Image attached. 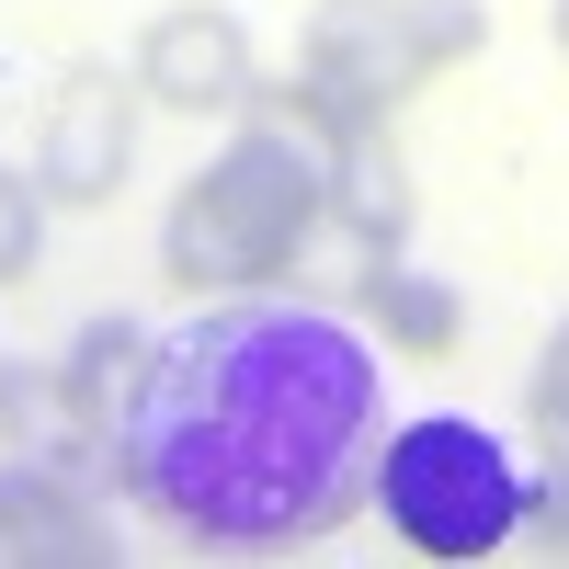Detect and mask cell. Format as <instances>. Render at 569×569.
Returning a JSON list of instances; mask_svg holds the SVG:
<instances>
[{
  "label": "cell",
  "mask_w": 569,
  "mask_h": 569,
  "mask_svg": "<svg viewBox=\"0 0 569 569\" xmlns=\"http://www.w3.org/2000/svg\"><path fill=\"white\" fill-rule=\"evenodd\" d=\"M388 376L319 297H240L137 342L114 490L194 558H297L376 490Z\"/></svg>",
  "instance_id": "obj_1"
},
{
  "label": "cell",
  "mask_w": 569,
  "mask_h": 569,
  "mask_svg": "<svg viewBox=\"0 0 569 569\" xmlns=\"http://www.w3.org/2000/svg\"><path fill=\"white\" fill-rule=\"evenodd\" d=\"M330 149H342V137H319V126L297 114V91L262 103V114L171 194V217H160V273L182 284V297H240V284L297 273L308 228H319V206H330Z\"/></svg>",
  "instance_id": "obj_2"
},
{
  "label": "cell",
  "mask_w": 569,
  "mask_h": 569,
  "mask_svg": "<svg viewBox=\"0 0 569 569\" xmlns=\"http://www.w3.org/2000/svg\"><path fill=\"white\" fill-rule=\"evenodd\" d=\"M490 46L479 0H319L297 34V114L319 137H388L410 91Z\"/></svg>",
  "instance_id": "obj_3"
},
{
  "label": "cell",
  "mask_w": 569,
  "mask_h": 569,
  "mask_svg": "<svg viewBox=\"0 0 569 569\" xmlns=\"http://www.w3.org/2000/svg\"><path fill=\"white\" fill-rule=\"evenodd\" d=\"M376 512L410 558H445V569L501 558L525 536V456L467 410H421L376 445Z\"/></svg>",
  "instance_id": "obj_4"
},
{
  "label": "cell",
  "mask_w": 569,
  "mask_h": 569,
  "mask_svg": "<svg viewBox=\"0 0 569 569\" xmlns=\"http://www.w3.org/2000/svg\"><path fill=\"white\" fill-rule=\"evenodd\" d=\"M137 103H149L137 69H69L58 103H46V137H34V194L69 217H103L137 160Z\"/></svg>",
  "instance_id": "obj_5"
},
{
  "label": "cell",
  "mask_w": 569,
  "mask_h": 569,
  "mask_svg": "<svg viewBox=\"0 0 569 569\" xmlns=\"http://www.w3.org/2000/svg\"><path fill=\"white\" fill-rule=\"evenodd\" d=\"M137 91H149L160 114H251V34L217 12V0H182L137 34Z\"/></svg>",
  "instance_id": "obj_6"
},
{
  "label": "cell",
  "mask_w": 569,
  "mask_h": 569,
  "mask_svg": "<svg viewBox=\"0 0 569 569\" xmlns=\"http://www.w3.org/2000/svg\"><path fill=\"white\" fill-rule=\"evenodd\" d=\"M0 445L23 467H114V399L80 365H12L0 376Z\"/></svg>",
  "instance_id": "obj_7"
},
{
  "label": "cell",
  "mask_w": 569,
  "mask_h": 569,
  "mask_svg": "<svg viewBox=\"0 0 569 569\" xmlns=\"http://www.w3.org/2000/svg\"><path fill=\"white\" fill-rule=\"evenodd\" d=\"M0 569H114V536L58 467H0Z\"/></svg>",
  "instance_id": "obj_8"
},
{
  "label": "cell",
  "mask_w": 569,
  "mask_h": 569,
  "mask_svg": "<svg viewBox=\"0 0 569 569\" xmlns=\"http://www.w3.org/2000/svg\"><path fill=\"white\" fill-rule=\"evenodd\" d=\"M365 319H376V342H388L399 365H445V353L467 342V297H456L445 273H421V262H388V273H376Z\"/></svg>",
  "instance_id": "obj_9"
},
{
  "label": "cell",
  "mask_w": 569,
  "mask_h": 569,
  "mask_svg": "<svg viewBox=\"0 0 569 569\" xmlns=\"http://www.w3.org/2000/svg\"><path fill=\"white\" fill-rule=\"evenodd\" d=\"M547 456L525 467V536L547 547V558H569V433H536Z\"/></svg>",
  "instance_id": "obj_10"
},
{
  "label": "cell",
  "mask_w": 569,
  "mask_h": 569,
  "mask_svg": "<svg viewBox=\"0 0 569 569\" xmlns=\"http://www.w3.org/2000/svg\"><path fill=\"white\" fill-rule=\"evenodd\" d=\"M46 251V194H34V171H0V284H23Z\"/></svg>",
  "instance_id": "obj_11"
},
{
  "label": "cell",
  "mask_w": 569,
  "mask_h": 569,
  "mask_svg": "<svg viewBox=\"0 0 569 569\" xmlns=\"http://www.w3.org/2000/svg\"><path fill=\"white\" fill-rule=\"evenodd\" d=\"M69 365H80V376H91V388H103V399H114V376H137V330H126V319H91V330H80V342H69Z\"/></svg>",
  "instance_id": "obj_12"
},
{
  "label": "cell",
  "mask_w": 569,
  "mask_h": 569,
  "mask_svg": "<svg viewBox=\"0 0 569 569\" xmlns=\"http://www.w3.org/2000/svg\"><path fill=\"white\" fill-rule=\"evenodd\" d=\"M525 410H536V433H569V319L547 330V353H536V388H525Z\"/></svg>",
  "instance_id": "obj_13"
},
{
  "label": "cell",
  "mask_w": 569,
  "mask_h": 569,
  "mask_svg": "<svg viewBox=\"0 0 569 569\" xmlns=\"http://www.w3.org/2000/svg\"><path fill=\"white\" fill-rule=\"evenodd\" d=\"M547 34H558V58H569V0H558V12H547Z\"/></svg>",
  "instance_id": "obj_14"
}]
</instances>
